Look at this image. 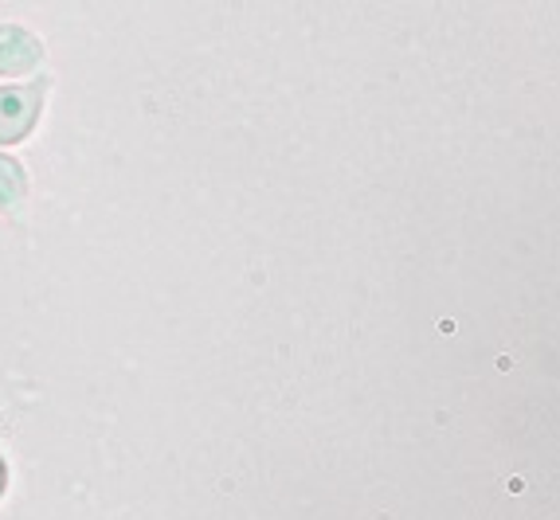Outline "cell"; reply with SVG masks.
Masks as SVG:
<instances>
[{"mask_svg": "<svg viewBox=\"0 0 560 520\" xmlns=\"http://www.w3.org/2000/svg\"><path fill=\"white\" fill-rule=\"evenodd\" d=\"M47 91H51L47 79L0 86V145H20L24 138H32V130L44 118Z\"/></svg>", "mask_w": 560, "mask_h": 520, "instance_id": "1", "label": "cell"}, {"mask_svg": "<svg viewBox=\"0 0 560 520\" xmlns=\"http://www.w3.org/2000/svg\"><path fill=\"white\" fill-rule=\"evenodd\" d=\"M4 489H9V465H4V458H0V497H4Z\"/></svg>", "mask_w": 560, "mask_h": 520, "instance_id": "4", "label": "cell"}, {"mask_svg": "<svg viewBox=\"0 0 560 520\" xmlns=\"http://www.w3.org/2000/svg\"><path fill=\"white\" fill-rule=\"evenodd\" d=\"M44 39L24 24H0V79H28L44 67Z\"/></svg>", "mask_w": 560, "mask_h": 520, "instance_id": "2", "label": "cell"}, {"mask_svg": "<svg viewBox=\"0 0 560 520\" xmlns=\"http://www.w3.org/2000/svg\"><path fill=\"white\" fill-rule=\"evenodd\" d=\"M28 200V168L12 153H0V215H16Z\"/></svg>", "mask_w": 560, "mask_h": 520, "instance_id": "3", "label": "cell"}]
</instances>
